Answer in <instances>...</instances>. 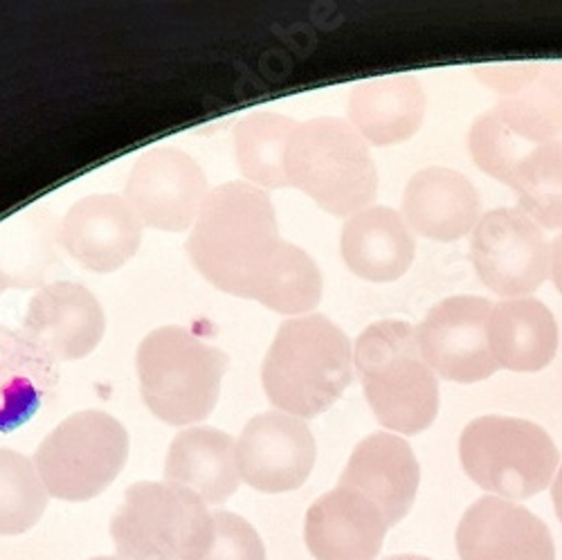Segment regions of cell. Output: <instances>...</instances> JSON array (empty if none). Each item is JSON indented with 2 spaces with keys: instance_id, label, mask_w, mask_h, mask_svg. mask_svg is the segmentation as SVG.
Listing matches in <instances>:
<instances>
[{
  "instance_id": "6da1fadb",
  "label": "cell",
  "mask_w": 562,
  "mask_h": 560,
  "mask_svg": "<svg viewBox=\"0 0 562 560\" xmlns=\"http://www.w3.org/2000/svg\"><path fill=\"white\" fill-rule=\"evenodd\" d=\"M279 246L277 214L266 190L234 180L210 190L187 253L214 289L255 300Z\"/></svg>"
},
{
  "instance_id": "7a4b0ae2",
  "label": "cell",
  "mask_w": 562,
  "mask_h": 560,
  "mask_svg": "<svg viewBox=\"0 0 562 560\" xmlns=\"http://www.w3.org/2000/svg\"><path fill=\"white\" fill-rule=\"evenodd\" d=\"M353 381L351 343L336 322L319 313L291 317L263 358L268 401L297 418L329 410Z\"/></svg>"
},
{
  "instance_id": "3957f363",
  "label": "cell",
  "mask_w": 562,
  "mask_h": 560,
  "mask_svg": "<svg viewBox=\"0 0 562 560\" xmlns=\"http://www.w3.org/2000/svg\"><path fill=\"white\" fill-rule=\"evenodd\" d=\"M353 365L381 426L398 435H418L432 426L439 383L412 324L383 320L367 326L356 343Z\"/></svg>"
},
{
  "instance_id": "277c9868",
  "label": "cell",
  "mask_w": 562,
  "mask_h": 560,
  "mask_svg": "<svg viewBox=\"0 0 562 560\" xmlns=\"http://www.w3.org/2000/svg\"><path fill=\"white\" fill-rule=\"evenodd\" d=\"M139 394L169 426H192L216 407L227 356L184 326H160L137 347Z\"/></svg>"
},
{
  "instance_id": "5b68a950",
  "label": "cell",
  "mask_w": 562,
  "mask_h": 560,
  "mask_svg": "<svg viewBox=\"0 0 562 560\" xmlns=\"http://www.w3.org/2000/svg\"><path fill=\"white\" fill-rule=\"evenodd\" d=\"M289 187H297L324 212L353 216L373 203L379 171L364 137L340 117L297 122L286 152Z\"/></svg>"
},
{
  "instance_id": "8992f818",
  "label": "cell",
  "mask_w": 562,
  "mask_h": 560,
  "mask_svg": "<svg viewBox=\"0 0 562 560\" xmlns=\"http://www.w3.org/2000/svg\"><path fill=\"white\" fill-rule=\"evenodd\" d=\"M124 560H203L214 542V518L205 502L173 482H137L111 520Z\"/></svg>"
},
{
  "instance_id": "52a82bcc",
  "label": "cell",
  "mask_w": 562,
  "mask_h": 560,
  "mask_svg": "<svg viewBox=\"0 0 562 560\" xmlns=\"http://www.w3.org/2000/svg\"><path fill=\"white\" fill-rule=\"evenodd\" d=\"M128 433L102 410L70 414L36 452V473L48 495L66 502H88L102 495L124 471Z\"/></svg>"
},
{
  "instance_id": "ba28073f",
  "label": "cell",
  "mask_w": 562,
  "mask_h": 560,
  "mask_svg": "<svg viewBox=\"0 0 562 560\" xmlns=\"http://www.w3.org/2000/svg\"><path fill=\"white\" fill-rule=\"evenodd\" d=\"M459 457L468 478L508 502L544 491L560 461L544 428L510 416H480L468 424Z\"/></svg>"
},
{
  "instance_id": "9c48e42d",
  "label": "cell",
  "mask_w": 562,
  "mask_h": 560,
  "mask_svg": "<svg viewBox=\"0 0 562 560\" xmlns=\"http://www.w3.org/2000/svg\"><path fill=\"white\" fill-rule=\"evenodd\" d=\"M471 255L482 282L508 300L533 293L551 275V253L540 225L515 208H499L480 219Z\"/></svg>"
},
{
  "instance_id": "30bf717a",
  "label": "cell",
  "mask_w": 562,
  "mask_h": 560,
  "mask_svg": "<svg viewBox=\"0 0 562 560\" xmlns=\"http://www.w3.org/2000/svg\"><path fill=\"white\" fill-rule=\"evenodd\" d=\"M207 194L203 167L180 149L160 147L133 165L122 197L145 225L184 232L194 227Z\"/></svg>"
},
{
  "instance_id": "8fae6325",
  "label": "cell",
  "mask_w": 562,
  "mask_h": 560,
  "mask_svg": "<svg viewBox=\"0 0 562 560\" xmlns=\"http://www.w3.org/2000/svg\"><path fill=\"white\" fill-rule=\"evenodd\" d=\"M484 298L457 295L437 304L416 329L418 347L439 377L454 383H480L499 369L488 347V315Z\"/></svg>"
},
{
  "instance_id": "7c38bea8",
  "label": "cell",
  "mask_w": 562,
  "mask_h": 560,
  "mask_svg": "<svg viewBox=\"0 0 562 560\" xmlns=\"http://www.w3.org/2000/svg\"><path fill=\"white\" fill-rule=\"evenodd\" d=\"M315 452V437L304 418L279 410L261 412L239 437V475L259 493L297 491L313 473Z\"/></svg>"
},
{
  "instance_id": "4fadbf2b",
  "label": "cell",
  "mask_w": 562,
  "mask_h": 560,
  "mask_svg": "<svg viewBox=\"0 0 562 560\" xmlns=\"http://www.w3.org/2000/svg\"><path fill=\"white\" fill-rule=\"evenodd\" d=\"M475 75L497 92L493 111L525 145H549L562 135V66L495 64Z\"/></svg>"
},
{
  "instance_id": "5bb4252c",
  "label": "cell",
  "mask_w": 562,
  "mask_h": 560,
  "mask_svg": "<svg viewBox=\"0 0 562 560\" xmlns=\"http://www.w3.org/2000/svg\"><path fill=\"white\" fill-rule=\"evenodd\" d=\"M106 332L100 300L77 282L43 287L27 304L23 334L57 362L95 351Z\"/></svg>"
},
{
  "instance_id": "9a60e30c",
  "label": "cell",
  "mask_w": 562,
  "mask_h": 560,
  "mask_svg": "<svg viewBox=\"0 0 562 560\" xmlns=\"http://www.w3.org/2000/svg\"><path fill=\"white\" fill-rule=\"evenodd\" d=\"M143 227L145 223L122 194H92L66 212L59 239L83 268L113 272L135 257L143 244Z\"/></svg>"
},
{
  "instance_id": "2e32d148",
  "label": "cell",
  "mask_w": 562,
  "mask_h": 560,
  "mask_svg": "<svg viewBox=\"0 0 562 560\" xmlns=\"http://www.w3.org/2000/svg\"><path fill=\"white\" fill-rule=\"evenodd\" d=\"M461 560H555L549 527L529 508L486 495L457 527Z\"/></svg>"
},
{
  "instance_id": "e0dca14e",
  "label": "cell",
  "mask_w": 562,
  "mask_h": 560,
  "mask_svg": "<svg viewBox=\"0 0 562 560\" xmlns=\"http://www.w3.org/2000/svg\"><path fill=\"white\" fill-rule=\"evenodd\" d=\"M387 520L364 495L336 486L306 511L304 540L315 560H376Z\"/></svg>"
},
{
  "instance_id": "ac0fdd59",
  "label": "cell",
  "mask_w": 562,
  "mask_h": 560,
  "mask_svg": "<svg viewBox=\"0 0 562 560\" xmlns=\"http://www.w3.org/2000/svg\"><path fill=\"white\" fill-rule=\"evenodd\" d=\"M418 482L420 469L409 444L390 433H373L353 448L338 486L376 504L392 529L409 513Z\"/></svg>"
},
{
  "instance_id": "d6986e66",
  "label": "cell",
  "mask_w": 562,
  "mask_h": 560,
  "mask_svg": "<svg viewBox=\"0 0 562 560\" xmlns=\"http://www.w3.org/2000/svg\"><path fill=\"white\" fill-rule=\"evenodd\" d=\"M61 381L59 362L23 332L0 324V435H10L48 405Z\"/></svg>"
},
{
  "instance_id": "ffe728a7",
  "label": "cell",
  "mask_w": 562,
  "mask_h": 560,
  "mask_svg": "<svg viewBox=\"0 0 562 560\" xmlns=\"http://www.w3.org/2000/svg\"><path fill=\"white\" fill-rule=\"evenodd\" d=\"M482 201L475 184L446 167H428L405 187L403 214L418 235L435 242H457L477 227Z\"/></svg>"
},
{
  "instance_id": "44dd1931",
  "label": "cell",
  "mask_w": 562,
  "mask_h": 560,
  "mask_svg": "<svg viewBox=\"0 0 562 560\" xmlns=\"http://www.w3.org/2000/svg\"><path fill=\"white\" fill-rule=\"evenodd\" d=\"M340 253L347 268L367 282H396L414 261L416 244L405 216L392 208L373 205L342 227Z\"/></svg>"
},
{
  "instance_id": "7402d4cb",
  "label": "cell",
  "mask_w": 562,
  "mask_h": 560,
  "mask_svg": "<svg viewBox=\"0 0 562 560\" xmlns=\"http://www.w3.org/2000/svg\"><path fill=\"white\" fill-rule=\"evenodd\" d=\"M165 478L190 489L207 504H223L241 484L237 441L212 426L187 428L169 446Z\"/></svg>"
},
{
  "instance_id": "603a6c76",
  "label": "cell",
  "mask_w": 562,
  "mask_h": 560,
  "mask_svg": "<svg viewBox=\"0 0 562 560\" xmlns=\"http://www.w3.org/2000/svg\"><path fill=\"white\" fill-rule=\"evenodd\" d=\"M347 115L364 143L376 147L405 143L424 124V88L412 75L364 81L353 88Z\"/></svg>"
},
{
  "instance_id": "cb8c5ba5",
  "label": "cell",
  "mask_w": 562,
  "mask_h": 560,
  "mask_svg": "<svg viewBox=\"0 0 562 560\" xmlns=\"http://www.w3.org/2000/svg\"><path fill=\"white\" fill-rule=\"evenodd\" d=\"M488 347L504 369L540 371L558 349L555 317L531 298L499 302L488 315Z\"/></svg>"
},
{
  "instance_id": "d4e9b609",
  "label": "cell",
  "mask_w": 562,
  "mask_h": 560,
  "mask_svg": "<svg viewBox=\"0 0 562 560\" xmlns=\"http://www.w3.org/2000/svg\"><path fill=\"white\" fill-rule=\"evenodd\" d=\"M297 122L277 113H252L234 128V156L241 173L259 190L289 187L286 152Z\"/></svg>"
},
{
  "instance_id": "484cf974",
  "label": "cell",
  "mask_w": 562,
  "mask_h": 560,
  "mask_svg": "<svg viewBox=\"0 0 562 560\" xmlns=\"http://www.w3.org/2000/svg\"><path fill=\"white\" fill-rule=\"evenodd\" d=\"M319 300L322 272L317 264L302 248L281 242L274 261L255 293V302L281 315H311Z\"/></svg>"
},
{
  "instance_id": "4316f807",
  "label": "cell",
  "mask_w": 562,
  "mask_h": 560,
  "mask_svg": "<svg viewBox=\"0 0 562 560\" xmlns=\"http://www.w3.org/2000/svg\"><path fill=\"white\" fill-rule=\"evenodd\" d=\"M520 210L544 229L562 227V139L536 147L510 182Z\"/></svg>"
},
{
  "instance_id": "83f0119b",
  "label": "cell",
  "mask_w": 562,
  "mask_h": 560,
  "mask_svg": "<svg viewBox=\"0 0 562 560\" xmlns=\"http://www.w3.org/2000/svg\"><path fill=\"white\" fill-rule=\"evenodd\" d=\"M48 497L34 461L12 448H0V536H21L36 527Z\"/></svg>"
},
{
  "instance_id": "f1b7e54d",
  "label": "cell",
  "mask_w": 562,
  "mask_h": 560,
  "mask_svg": "<svg viewBox=\"0 0 562 560\" xmlns=\"http://www.w3.org/2000/svg\"><path fill=\"white\" fill-rule=\"evenodd\" d=\"M468 149H471L475 165L484 173L506 184L510 182L518 165L533 152V149H527L522 139L515 137L502 124V120L493 109L475 120L471 135H468Z\"/></svg>"
},
{
  "instance_id": "f546056e",
  "label": "cell",
  "mask_w": 562,
  "mask_h": 560,
  "mask_svg": "<svg viewBox=\"0 0 562 560\" xmlns=\"http://www.w3.org/2000/svg\"><path fill=\"white\" fill-rule=\"evenodd\" d=\"M214 542L203 560H266V547L257 529L237 513L214 511Z\"/></svg>"
},
{
  "instance_id": "4dcf8cb0",
  "label": "cell",
  "mask_w": 562,
  "mask_h": 560,
  "mask_svg": "<svg viewBox=\"0 0 562 560\" xmlns=\"http://www.w3.org/2000/svg\"><path fill=\"white\" fill-rule=\"evenodd\" d=\"M551 277L555 289L562 293V235L551 246Z\"/></svg>"
},
{
  "instance_id": "1f68e13d",
  "label": "cell",
  "mask_w": 562,
  "mask_h": 560,
  "mask_svg": "<svg viewBox=\"0 0 562 560\" xmlns=\"http://www.w3.org/2000/svg\"><path fill=\"white\" fill-rule=\"evenodd\" d=\"M551 495H553V506H555V516H558V520L562 523V466H560V471H558V475H555V482H553Z\"/></svg>"
},
{
  "instance_id": "d6a6232c",
  "label": "cell",
  "mask_w": 562,
  "mask_h": 560,
  "mask_svg": "<svg viewBox=\"0 0 562 560\" xmlns=\"http://www.w3.org/2000/svg\"><path fill=\"white\" fill-rule=\"evenodd\" d=\"M21 284L19 279H14V275H10L3 266H0V293H5L10 287H16Z\"/></svg>"
},
{
  "instance_id": "836d02e7",
  "label": "cell",
  "mask_w": 562,
  "mask_h": 560,
  "mask_svg": "<svg viewBox=\"0 0 562 560\" xmlns=\"http://www.w3.org/2000/svg\"><path fill=\"white\" fill-rule=\"evenodd\" d=\"M383 560H432V558L416 556V553H401V556H390V558H383Z\"/></svg>"
},
{
  "instance_id": "e575fe53",
  "label": "cell",
  "mask_w": 562,
  "mask_h": 560,
  "mask_svg": "<svg viewBox=\"0 0 562 560\" xmlns=\"http://www.w3.org/2000/svg\"><path fill=\"white\" fill-rule=\"evenodd\" d=\"M90 560H124V558H113V556H95V558H90Z\"/></svg>"
}]
</instances>
